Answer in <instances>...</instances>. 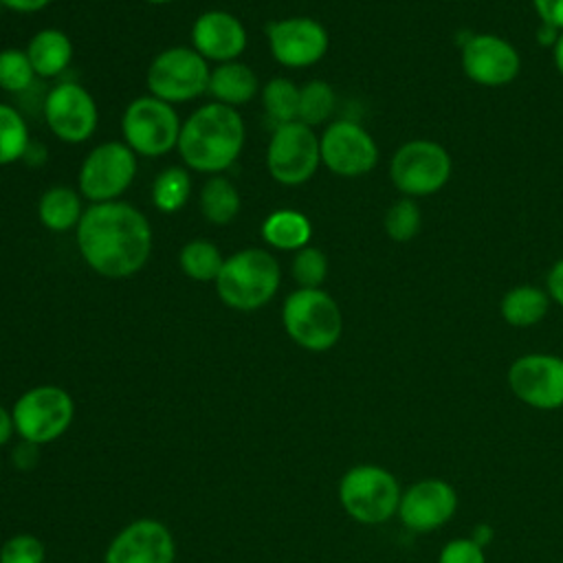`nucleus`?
Returning a JSON list of instances; mask_svg holds the SVG:
<instances>
[{
  "mask_svg": "<svg viewBox=\"0 0 563 563\" xmlns=\"http://www.w3.org/2000/svg\"><path fill=\"white\" fill-rule=\"evenodd\" d=\"M31 136L24 117L9 103L0 101V165L26 158Z\"/></svg>",
  "mask_w": 563,
  "mask_h": 563,
  "instance_id": "obj_28",
  "label": "nucleus"
},
{
  "mask_svg": "<svg viewBox=\"0 0 563 563\" xmlns=\"http://www.w3.org/2000/svg\"><path fill=\"white\" fill-rule=\"evenodd\" d=\"M292 279L297 282V288H321V284L328 277V257L317 246H303L295 251L290 262Z\"/></svg>",
  "mask_w": 563,
  "mask_h": 563,
  "instance_id": "obj_33",
  "label": "nucleus"
},
{
  "mask_svg": "<svg viewBox=\"0 0 563 563\" xmlns=\"http://www.w3.org/2000/svg\"><path fill=\"white\" fill-rule=\"evenodd\" d=\"M383 229L394 242H411L422 229V209L416 198H398L383 218Z\"/></svg>",
  "mask_w": 563,
  "mask_h": 563,
  "instance_id": "obj_31",
  "label": "nucleus"
},
{
  "mask_svg": "<svg viewBox=\"0 0 563 563\" xmlns=\"http://www.w3.org/2000/svg\"><path fill=\"white\" fill-rule=\"evenodd\" d=\"M209 62L191 46H169L161 51L147 68V88L172 106L194 101L209 88Z\"/></svg>",
  "mask_w": 563,
  "mask_h": 563,
  "instance_id": "obj_9",
  "label": "nucleus"
},
{
  "mask_svg": "<svg viewBox=\"0 0 563 563\" xmlns=\"http://www.w3.org/2000/svg\"><path fill=\"white\" fill-rule=\"evenodd\" d=\"M282 325L299 347L328 352L343 334V314L323 288H297L282 303Z\"/></svg>",
  "mask_w": 563,
  "mask_h": 563,
  "instance_id": "obj_4",
  "label": "nucleus"
},
{
  "mask_svg": "<svg viewBox=\"0 0 563 563\" xmlns=\"http://www.w3.org/2000/svg\"><path fill=\"white\" fill-rule=\"evenodd\" d=\"M550 295L534 284H519L504 292L499 301L501 319L512 328H532L541 323L550 310Z\"/></svg>",
  "mask_w": 563,
  "mask_h": 563,
  "instance_id": "obj_22",
  "label": "nucleus"
},
{
  "mask_svg": "<svg viewBox=\"0 0 563 563\" xmlns=\"http://www.w3.org/2000/svg\"><path fill=\"white\" fill-rule=\"evenodd\" d=\"M552 59H554V66H556L559 75L563 77V31H561L559 40H556L554 46H552Z\"/></svg>",
  "mask_w": 563,
  "mask_h": 563,
  "instance_id": "obj_43",
  "label": "nucleus"
},
{
  "mask_svg": "<svg viewBox=\"0 0 563 563\" xmlns=\"http://www.w3.org/2000/svg\"><path fill=\"white\" fill-rule=\"evenodd\" d=\"M26 57L37 77L51 79L62 75L73 59V42L62 29H42L26 44Z\"/></svg>",
  "mask_w": 563,
  "mask_h": 563,
  "instance_id": "obj_21",
  "label": "nucleus"
},
{
  "mask_svg": "<svg viewBox=\"0 0 563 563\" xmlns=\"http://www.w3.org/2000/svg\"><path fill=\"white\" fill-rule=\"evenodd\" d=\"M191 194V176L185 167L172 165L156 174L152 183V205L161 213L180 211Z\"/></svg>",
  "mask_w": 563,
  "mask_h": 563,
  "instance_id": "obj_27",
  "label": "nucleus"
},
{
  "mask_svg": "<svg viewBox=\"0 0 563 563\" xmlns=\"http://www.w3.org/2000/svg\"><path fill=\"white\" fill-rule=\"evenodd\" d=\"M84 211L86 209L81 205V194L66 185L48 187L37 200V218L42 227L55 233L77 229Z\"/></svg>",
  "mask_w": 563,
  "mask_h": 563,
  "instance_id": "obj_24",
  "label": "nucleus"
},
{
  "mask_svg": "<svg viewBox=\"0 0 563 563\" xmlns=\"http://www.w3.org/2000/svg\"><path fill=\"white\" fill-rule=\"evenodd\" d=\"M2 9H4V7H2V0H0V13H2Z\"/></svg>",
  "mask_w": 563,
  "mask_h": 563,
  "instance_id": "obj_45",
  "label": "nucleus"
},
{
  "mask_svg": "<svg viewBox=\"0 0 563 563\" xmlns=\"http://www.w3.org/2000/svg\"><path fill=\"white\" fill-rule=\"evenodd\" d=\"M224 255L222 251L202 238H194L187 244H183L178 253V266L180 271L194 279V282H216L220 268H222Z\"/></svg>",
  "mask_w": 563,
  "mask_h": 563,
  "instance_id": "obj_26",
  "label": "nucleus"
},
{
  "mask_svg": "<svg viewBox=\"0 0 563 563\" xmlns=\"http://www.w3.org/2000/svg\"><path fill=\"white\" fill-rule=\"evenodd\" d=\"M198 202H200V211L207 218V222H211L216 227L231 224L242 207L238 187L222 174L207 178V183L200 189Z\"/></svg>",
  "mask_w": 563,
  "mask_h": 563,
  "instance_id": "obj_25",
  "label": "nucleus"
},
{
  "mask_svg": "<svg viewBox=\"0 0 563 563\" xmlns=\"http://www.w3.org/2000/svg\"><path fill=\"white\" fill-rule=\"evenodd\" d=\"M262 108L275 125L297 121L299 86L286 77L268 79L262 88Z\"/></svg>",
  "mask_w": 563,
  "mask_h": 563,
  "instance_id": "obj_29",
  "label": "nucleus"
},
{
  "mask_svg": "<svg viewBox=\"0 0 563 563\" xmlns=\"http://www.w3.org/2000/svg\"><path fill=\"white\" fill-rule=\"evenodd\" d=\"M37 449H40V444L20 440V444L13 449V464L22 471L31 468L37 462Z\"/></svg>",
  "mask_w": 563,
  "mask_h": 563,
  "instance_id": "obj_38",
  "label": "nucleus"
},
{
  "mask_svg": "<svg viewBox=\"0 0 563 563\" xmlns=\"http://www.w3.org/2000/svg\"><path fill=\"white\" fill-rule=\"evenodd\" d=\"M11 416L20 440L44 446L68 431L75 418V402L59 385H35L18 396Z\"/></svg>",
  "mask_w": 563,
  "mask_h": 563,
  "instance_id": "obj_6",
  "label": "nucleus"
},
{
  "mask_svg": "<svg viewBox=\"0 0 563 563\" xmlns=\"http://www.w3.org/2000/svg\"><path fill=\"white\" fill-rule=\"evenodd\" d=\"M460 506L457 490L442 477H422L402 488L396 517L418 534H429L449 523Z\"/></svg>",
  "mask_w": 563,
  "mask_h": 563,
  "instance_id": "obj_15",
  "label": "nucleus"
},
{
  "mask_svg": "<svg viewBox=\"0 0 563 563\" xmlns=\"http://www.w3.org/2000/svg\"><path fill=\"white\" fill-rule=\"evenodd\" d=\"M559 35H561V31L556 29V26H550V24H539V29H537V42L541 44V46H554V42L559 40Z\"/></svg>",
  "mask_w": 563,
  "mask_h": 563,
  "instance_id": "obj_41",
  "label": "nucleus"
},
{
  "mask_svg": "<svg viewBox=\"0 0 563 563\" xmlns=\"http://www.w3.org/2000/svg\"><path fill=\"white\" fill-rule=\"evenodd\" d=\"M48 4L51 0H2V7L13 13H37Z\"/></svg>",
  "mask_w": 563,
  "mask_h": 563,
  "instance_id": "obj_39",
  "label": "nucleus"
},
{
  "mask_svg": "<svg viewBox=\"0 0 563 563\" xmlns=\"http://www.w3.org/2000/svg\"><path fill=\"white\" fill-rule=\"evenodd\" d=\"M451 156L444 145L429 139L402 143L389 161V178L407 198H424L440 191L451 178Z\"/></svg>",
  "mask_w": 563,
  "mask_h": 563,
  "instance_id": "obj_8",
  "label": "nucleus"
},
{
  "mask_svg": "<svg viewBox=\"0 0 563 563\" xmlns=\"http://www.w3.org/2000/svg\"><path fill=\"white\" fill-rule=\"evenodd\" d=\"M512 396L537 411L563 407V356L550 352H528L517 356L506 374Z\"/></svg>",
  "mask_w": 563,
  "mask_h": 563,
  "instance_id": "obj_12",
  "label": "nucleus"
},
{
  "mask_svg": "<svg viewBox=\"0 0 563 563\" xmlns=\"http://www.w3.org/2000/svg\"><path fill=\"white\" fill-rule=\"evenodd\" d=\"M438 563H486V548L471 537H455L442 545Z\"/></svg>",
  "mask_w": 563,
  "mask_h": 563,
  "instance_id": "obj_35",
  "label": "nucleus"
},
{
  "mask_svg": "<svg viewBox=\"0 0 563 563\" xmlns=\"http://www.w3.org/2000/svg\"><path fill=\"white\" fill-rule=\"evenodd\" d=\"M46 548L44 541L35 534L20 532L9 537L0 545V563H44Z\"/></svg>",
  "mask_w": 563,
  "mask_h": 563,
  "instance_id": "obj_34",
  "label": "nucleus"
},
{
  "mask_svg": "<svg viewBox=\"0 0 563 563\" xmlns=\"http://www.w3.org/2000/svg\"><path fill=\"white\" fill-rule=\"evenodd\" d=\"M176 541L172 530L150 517L123 526L106 548L103 563H174Z\"/></svg>",
  "mask_w": 563,
  "mask_h": 563,
  "instance_id": "obj_18",
  "label": "nucleus"
},
{
  "mask_svg": "<svg viewBox=\"0 0 563 563\" xmlns=\"http://www.w3.org/2000/svg\"><path fill=\"white\" fill-rule=\"evenodd\" d=\"M13 433H15L13 416H11V411H9L4 405H0V446L9 444V440L13 438Z\"/></svg>",
  "mask_w": 563,
  "mask_h": 563,
  "instance_id": "obj_40",
  "label": "nucleus"
},
{
  "mask_svg": "<svg viewBox=\"0 0 563 563\" xmlns=\"http://www.w3.org/2000/svg\"><path fill=\"white\" fill-rule=\"evenodd\" d=\"M136 176V154L123 141H106L92 147L81 161L77 183L81 198L110 202L132 185Z\"/></svg>",
  "mask_w": 563,
  "mask_h": 563,
  "instance_id": "obj_11",
  "label": "nucleus"
},
{
  "mask_svg": "<svg viewBox=\"0 0 563 563\" xmlns=\"http://www.w3.org/2000/svg\"><path fill=\"white\" fill-rule=\"evenodd\" d=\"M145 2H150V4H169L174 0H145Z\"/></svg>",
  "mask_w": 563,
  "mask_h": 563,
  "instance_id": "obj_44",
  "label": "nucleus"
},
{
  "mask_svg": "<svg viewBox=\"0 0 563 563\" xmlns=\"http://www.w3.org/2000/svg\"><path fill=\"white\" fill-rule=\"evenodd\" d=\"M244 139L246 128L238 110L209 101L183 121L176 150L185 167L216 176L238 161Z\"/></svg>",
  "mask_w": 563,
  "mask_h": 563,
  "instance_id": "obj_2",
  "label": "nucleus"
},
{
  "mask_svg": "<svg viewBox=\"0 0 563 563\" xmlns=\"http://www.w3.org/2000/svg\"><path fill=\"white\" fill-rule=\"evenodd\" d=\"M44 121L59 141L84 143L97 132V101L81 84L59 81L44 97Z\"/></svg>",
  "mask_w": 563,
  "mask_h": 563,
  "instance_id": "obj_13",
  "label": "nucleus"
},
{
  "mask_svg": "<svg viewBox=\"0 0 563 563\" xmlns=\"http://www.w3.org/2000/svg\"><path fill=\"white\" fill-rule=\"evenodd\" d=\"M260 90V81L255 70L244 62H224L211 68L207 92L213 101L224 103L229 108H240L249 103Z\"/></svg>",
  "mask_w": 563,
  "mask_h": 563,
  "instance_id": "obj_20",
  "label": "nucleus"
},
{
  "mask_svg": "<svg viewBox=\"0 0 563 563\" xmlns=\"http://www.w3.org/2000/svg\"><path fill=\"white\" fill-rule=\"evenodd\" d=\"M532 7L543 24L563 31V0H532Z\"/></svg>",
  "mask_w": 563,
  "mask_h": 563,
  "instance_id": "obj_36",
  "label": "nucleus"
},
{
  "mask_svg": "<svg viewBox=\"0 0 563 563\" xmlns=\"http://www.w3.org/2000/svg\"><path fill=\"white\" fill-rule=\"evenodd\" d=\"M75 231L81 260L101 277H132L150 260V220L130 202H92L84 211Z\"/></svg>",
  "mask_w": 563,
  "mask_h": 563,
  "instance_id": "obj_1",
  "label": "nucleus"
},
{
  "mask_svg": "<svg viewBox=\"0 0 563 563\" xmlns=\"http://www.w3.org/2000/svg\"><path fill=\"white\" fill-rule=\"evenodd\" d=\"M249 44L242 20L224 9L202 11L191 24V48L207 62H235Z\"/></svg>",
  "mask_w": 563,
  "mask_h": 563,
  "instance_id": "obj_19",
  "label": "nucleus"
},
{
  "mask_svg": "<svg viewBox=\"0 0 563 563\" xmlns=\"http://www.w3.org/2000/svg\"><path fill=\"white\" fill-rule=\"evenodd\" d=\"M271 55L286 68H308L323 59L330 46L325 26L308 15H292L266 24Z\"/></svg>",
  "mask_w": 563,
  "mask_h": 563,
  "instance_id": "obj_17",
  "label": "nucleus"
},
{
  "mask_svg": "<svg viewBox=\"0 0 563 563\" xmlns=\"http://www.w3.org/2000/svg\"><path fill=\"white\" fill-rule=\"evenodd\" d=\"M213 284L227 308L253 312L275 297L282 284V268L271 251L246 246L224 257Z\"/></svg>",
  "mask_w": 563,
  "mask_h": 563,
  "instance_id": "obj_3",
  "label": "nucleus"
},
{
  "mask_svg": "<svg viewBox=\"0 0 563 563\" xmlns=\"http://www.w3.org/2000/svg\"><path fill=\"white\" fill-rule=\"evenodd\" d=\"M473 541H477L482 548H486L490 541H493V537H495V532H493V528L490 526H486V523H477V526H473V532L468 534Z\"/></svg>",
  "mask_w": 563,
  "mask_h": 563,
  "instance_id": "obj_42",
  "label": "nucleus"
},
{
  "mask_svg": "<svg viewBox=\"0 0 563 563\" xmlns=\"http://www.w3.org/2000/svg\"><path fill=\"white\" fill-rule=\"evenodd\" d=\"M460 62L464 75L484 88H501L517 79L521 57L517 48L493 33H468L460 44Z\"/></svg>",
  "mask_w": 563,
  "mask_h": 563,
  "instance_id": "obj_16",
  "label": "nucleus"
},
{
  "mask_svg": "<svg viewBox=\"0 0 563 563\" xmlns=\"http://www.w3.org/2000/svg\"><path fill=\"white\" fill-rule=\"evenodd\" d=\"M545 290L554 303L563 308V257L552 264L545 277Z\"/></svg>",
  "mask_w": 563,
  "mask_h": 563,
  "instance_id": "obj_37",
  "label": "nucleus"
},
{
  "mask_svg": "<svg viewBox=\"0 0 563 563\" xmlns=\"http://www.w3.org/2000/svg\"><path fill=\"white\" fill-rule=\"evenodd\" d=\"M35 70L26 57V51L2 48L0 51V90L4 92H24L35 79Z\"/></svg>",
  "mask_w": 563,
  "mask_h": 563,
  "instance_id": "obj_32",
  "label": "nucleus"
},
{
  "mask_svg": "<svg viewBox=\"0 0 563 563\" xmlns=\"http://www.w3.org/2000/svg\"><path fill=\"white\" fill-rule=\"evenodd\" d=\"M262 240L275 251H299L310 244L312 224L297 209H275L262 222Z\"/></svg>",
  "mask_w": 563,
  "mask_h": 563,
  "instance_id": "obj_23",
  "label": "nucleus"
},
{
  "mask_svg": "<svg viewBox=\"0 0 563 563\" xmlns=\"http://www.w3.org/2000/svg\"><path fill=\"white\" fill-rule=\"evenodd\" d=\"M321 165L319 136L301 121L273 128L266 145V169L273 180L286 187L308 183Z\"/></svg>",
  "mask_w": 563,
  "mask_h": 563,
  "instance_id": "obj_10",
  "label": "nucleus"
},
{
  "mask_svg": "<svg viewBox=\"0 0 563 563\" xmlns=\"http://www.w3.org/2000/svg\"><path fill=\"white\" fill-rule=\"evenodd\" d=\"M339 504L363 526H378L396 517L402 486L380 464H354L339 479Z\"/></svg>",
  "mask_w": 563,
  "mask_h": 563,
  "instance_id": "obj_5",
  "label": "nucleus"
},
{
  "mask_svg": "<svg viewBox=\"0 0 563 563\" xmlns=\"http://www.w3.org/2000/svg\"><path fill=\"white\" fill-rule=\"evenodd\" d=\"M321 165L343 178H356L372 172L378 163V145L374 136L352 119L328 123L319 136Z\"/></svg>",
  "mask_w": 563,
  "mask_h": 563,
  "instance_id": "obj_14",
  "label": "nucleus"
},
{
  "mask_svg": "<svg viewBox=\"0 0 563 563\" xmlns=\"http://www.w3.org/2000/svg\"><path fill=\"white\" fill-rule=\"evenodd\" d=\"M336 108V92L323 79H312L299 88L297 121L314 128L325 123Z\"/></svg>",
  "mask_w": 563,
  "mask_h": 563,
  "instance_id": "obj_30",
  "label": "nucleus"
},
{
  "mask_svg": "<svg viewBox=\"0 0 563 563\" xmlns=\"http://www.w3.org/2000/svg\"><path fill=\"white\" fill-rule=\"evenodd\" d=\"M183 121L172 103L143 95L132 99L121 114L123 143L145 158H158L178 145Z\"/></svg>",
  "mask_w": 563,
  "mask_h": 563,
  "instance_id": "obj_7",
  "label": "nucleus"
}]
</instances>
